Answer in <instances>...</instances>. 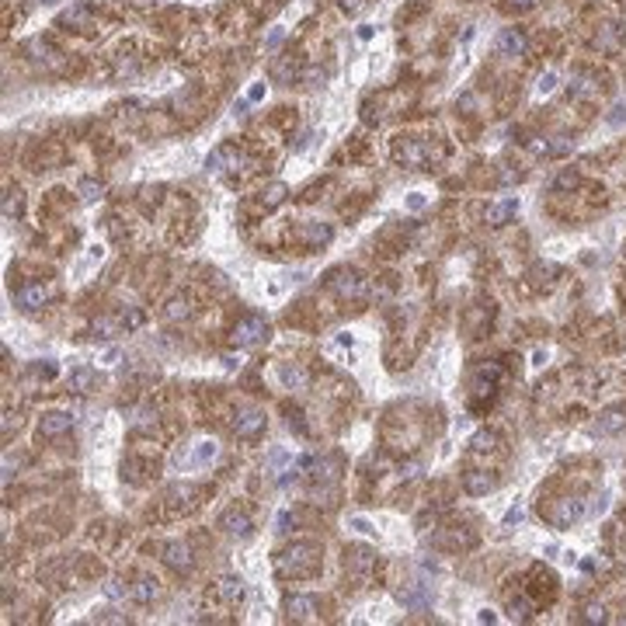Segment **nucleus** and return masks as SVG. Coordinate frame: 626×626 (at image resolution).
Returning <instances> with one entry per match:
<instances>
[{
  "label": "nucleus",
  "instance_id": "obj_30",
  "mask_svg": "<svg viewBox=\"0 0 626 626\" xmlns=\"http://www.w3.org/2000/svg\"><path fill=\"white\" fill-rule=\"evenodd\" d=\"M578 184H581V178H578V171H571V168H564L557 178L550 181V188H553V191H574Z\"/></svg>",
  "mask_w": 626,
  "mask_h": 626
},
{
  "label": "nucleus",
  "instance_id": "obj_22",
  "mask_svg": "<svg viewBox=\"0 0 626 626\" xmlns=\"http://www.w3.org/2000/svg\"><path fill=\"white\" fill-rule=\"evenodd\" d=\"M219 456V446L212 442V439H202V442H195V449H191V459H188V466H209L212 459Z\"/></svg>",
  "mask_w": 626,
  "mask_h": 626
},
{
  "label": "nucleus",
  "instance_id": "obj_19",
  "mask_svg": "<svg viewBox=\"0 0 626 626\" xmlns=\"http://www.w3.org/2000/svg\"><path fill=\"white\" fill-rule=\"evenodd\" d=\"M515 212H519V198H501V202H494V205L487 209V223H491V226H505Z\"/></svg>",
  "mask_w": 626,
  "mask_h": 626
},
{
  "label": "nucleus",
  "instance_id": "obj_8",
  "mask_svg": "<svg viewBox=\"0 0 626 626\" xmlns=\"http://www.w3.org/2000/svg\"><path fill=\"white\" fill-rule=\"evenodd\" d=\"M161 553H164V564H168L171 571H178V574L181 571L188 574L191 564H195V560H191V546H188V543H178V539H175V543H164Z\"/></svg>",
  "mask_w": 626,
  "mask_h": 626
},
{
  "label": "nucleus",
  "instance_id": "obj_51",
  "mask_svg": "<svg viewBox=\"0 0 626 626\" xmlns=\"http://www.w3.org/2000/svg\"><path fill=\"white\" fill-rule=\"evenodd\" d=\"M522 175L519 171H501V184H512V181H519Z\"/></svg>",
  "mask_w": 626,
  "mask_h": 626
},
{
  "label": "nucleus",
  "instance_id": "obj_38",
  "mask_svg": "<svg viewBox=\"0 0 626 626\" xmlns=\"http://www.w3.org/2000/svg\"><path fill=\"white\" fill-rule=\"evenodd\" d=\"M553 88H557V74H553V70H546V74L539 77L536 90H539V94H550V90H553Z\"/></svg>",
  "mask_w": 626,
  "mask_h": 626
},
{
  "label": "nucleus",
  "instance_id": "obj_27",
  "mask_svg": "<svg viewBox=\"0 0 626 626\" xmlns=\"http://www.w3.org/2000/svg\"><path fill=\"white\" fill-rule=\"evenodd\" d=\"M157 595H161V588H157V581H154V578H140V581L132 585V599H136L140 606H150Z\"/></svg>",
  "mask_w": 626,
  "mask_h": 626
},
{
  "label": "nucleus",
  "instance_id": "obj_2",
  "mask_svg": "<svg viewBox=\"0 0 626 626\" xmlns=\"http://www.w3.org/2000/svg\"><path fill=\"white\" fill-rule=\"evenodd\" d=\"M265 334H268L265 317L251 313V317H240V320L233 324V331H230V345H233V348H251V345L265 341Z\"/></svg>",
  "mask_w": 626,
  "mask_h": 626
},
{
  "label": "nucleus",
  "instance_id": "obj_50",
  "mask_svg": "<svg viewBox=\"0 0 626 626\" xmlns=\"http://www.w3.org/2000/svg\"><path fill=\"white\" fill-rule=\"evenodd\" d=\"M118 362V348H108L104 355H101V365H115Z\"/></svg>",
  "mask_w": 626,
  "mask_h": 626
},
{
  "label": "nucleus",
  "instance_id": "obj_7",
  "mask_svg": "<svg viewBox=\"0 0 626 626\" xmlns=\"http://www.w3.org/2000/svg\"><path fill=\"white\" fill-rule=\"evenodd\" d=\"M219 529H223L230 539H251V533H254V522H251V515H247V512L230 508V512H223Z\"/></svg>",
  "mask_w": 626,
  "mask_h": 626
},
{
  "label": "nucleus",
  "instance_id": "obj_24",
  "mask_svg": "<svg viewBox=\"0 0 626 626\" xmlns=\"http://www.w3.org/2000/svg\"><path fill=\"white\" fill-rule=\"evenodd\" d=\"M60 25H67V28H77V32H88L90 25V7L88 4H74L63 18H60Z\"/></svg>",
  "mask_w": 626,
  "mask_h": 626
},
{
  "label": "nucleus",
  "instance_id": "obj_9",
  "mask_svg": "<svg viewBox=\"0 0 626 626\" xmlns=\"http://www.w3.org/2000/svg\"><path fill=\"white\" fill-rule=\"evenodd\" d=\"M46 299H49V289L39 285V282H32V285H25V289L14 292V306H18V310H28V313H32V310H42Z\"/></svg>",
  "mask_w": 626,
  "mask_h": 626
},
{
  "label": "nucleus",
  "instance_id": "obj_25",
  "mask_svg": "<svg viewBox=\"0 0 626 626\" xmlns=\"http://www.w3.org/2000/svg\"><path fill=\"white\" fill-rule=\"evenodd\" d=\"M191 498H198V491L195 487H188V484H181V487H171L168 491V501H171V508L175 512H188V508H195V501Z\"/></svg>",
  "mask_w": 626,
  "mask_h": 626
},
{
  "label": "nucleus",
  "instance_id": "obj_39",
  "mask_svg": "<svg viewBox=\"0 0 626 626\" xmlns=\"http://www.w3.org/2000/svg\"><path fill=\"white\" fill-rule=\"evenodd\" d=\"M348 526H352L355 533H362V536H372V533H376V529H372V526H369L362 515H352V519H348Z\"/></svg>",
  "mask_w": 626,
  "mask_h": 626
},
{
  "label": "nucleus",
  "instance_id": "obj_54",
  "mask_svg": "<svg viewBox=\"0 0 626 626\" xmlns=\"http://www.w3.org/2000/svg\"><path fill=\"white\" fill-rule=\"evenodd\" d=\"M278 42H282V28H275L268 35V46H278Z\"/></svg>",
  "mask_w": 626,
  "mask_h": 626
},
{
  "label": "nucleus",
  "instance_id": "obj_12",
  "mask_svg": "<svg viewBox=\"0 0 626 626\" xmlns=\"http://www.w3.org/2000/svg\"><path fill=\"white\" fill-rule=\"evenodd\" d=\"M285 613H289V620H296V623H313V620H317V602H313L310 595H289Z\"/></svg>",
  "mask_w": 626,
  "mask_h": 626
},
{
  "label": "nucleus",
  "instance_id": "obj_14",
  "mask_svg": "<svg viewBox=\"0 0 626 626\" xmlns=\"http://www.w3.org/2000/svg\"><path fill=\"white\" fill-rule=\"evenodd\" d=\"M212 595L233 606V602H240V599H244V581H240L237 574H226V578H219V581L212 585Z\"/></svg>",
  "mask_w": 626,
  "mask_h": 626
},
{
  "label": "nucleus",
  "instance_id": "obj_36",
  "mask_svg": "<svg viewBox=\"0 0 626 626\" xmlns=\"http://www.w3.org/2000/svg\"><path fill=\"white\" fill-rule=\"evenodd\" d=\"M60 369H56V362H42V365H32V376L35 379H53Z\"/></svg>",
  "mask_w": 626,
  "mask_h": 626
},
{
  "label": "nucleus",
  "instance_id": "obj_6",
  "mask_svg": "<svg viewBox=\"0 0 626 626\" xmlns=\"http://www.w3.org/2000/svg\"><path fill=\"white\" fill-rule=\"evenodd\" d=\"M585 501L581 498H564V501H557V508L550 512V522L557 526V529H567V526H574V522H581L585 519Z\"/></svg>",
  "mask_w": 626,
  "mask_h": 626
},
{
  "label": "nucleus",
  "instance_id": "obj_37",
  "mask_svg": "<svg viewBox=\"0 0 626 626\" xmlns=\"http://www.w3.org/2000/svg\"><path fill=\"white\" fill-rule=\"evenodd\" d=\"M150 425H157V414H154V411H136L132 428H150Z\"/></svg>",
  "mask_w": 626,
  "mask_h": 626
},
{
  "label": "nucleus",
  "instance_id": "obj_5",
  "mask_svg": "<svg viewBox=\"0 0 626 626\" xmlns=\"http://www.w3.org/2000/svg\"><path fill=\"white\" fill-rule=\"evenodd\" d=\"M331 289L341 296V299H362L365 296V278L355 268H338L331 275Z\"/></svg>",
  "mask_w": 626,
  "mask_h": 626
},
{
  "label": "nucleus",
  "instance_id": "obj_15",
  "mask_svg": "<svg viewBox=\"0 0 626 626\" xmlns=\"http://www.w3.org/2000/svg\"><path fill=\"white\" fill-rule=\"evenodd\" d=\"M498 53H501V56H522V53H526V35H522V28H505V32L498 35Z\"/></svg>",
  "mask_w": 626,
  "mask_h": 626
},
{
  "label": "nucleus",
  "instance_id": "obj_29",
  "mask_svg": "<svg viewBox=\"0 0 626 626\" xmlns=\"http://www.w3.org/2000/svg\"><path fill=\"white\" fill-rule=\"evenodd\" d=\"M21 205H25L21 191H18V188H7V195H4V219H18V216H21Z\"/></svg>",
  "mask_w": 626,
  "mask_h": 626
},
{
  "label": "nucleus",
  "instance_id": "obj_3",
  "mask_svg": "<svg viewBox=\"0 0 626 626\" xmlns=\"http://www.w3.org/2000/svg\"><path fill=\"white\" fill-rule=\"evenodd\" d=\"M501 376H505V369H501L498 362H480V365L473 369V383H470L473 397H491V393L498 390Z\"/></svg>",
  "mask_w": 626,
  "mask_h": 626
},
{
  "label": "nucleus",
  "instance_id": "obj_55",
  "mask_svg": "<svg viewBox=\"0 0 626 626\" xmlns=\"http://www.w3.org/2000/svg\"><path fill=\"white\" fill-rule=\"evenodd\" d=\"M358 39H372V25H362V28H358Z\"/></svg>",
  "mask_w": 626,
  "mask_h": 626
},
{
  "label": "nucleus",
  "instance_id": "obj_18",
  "mask_svg": "<svg viewBox=\"0 0 626 626\" xmlns=\"http://www.w3.org/2000/svg\"><path fill=\"white\" fill-rule=\"evenodd\" d=\"M463 487H466L470 494H491V491L498 487V477H491V473H484V470H470V473L463 477Z\"/></svg>",
  "mask_w": 626,
  "mask_h": 626
},
{
  "label": "nucleus",
  "instance_id": "obj_28",
  "mask_svg": "<svg viewBox=\"0 0 626 626\" xmlns=\"http://www.w3.org/2000/svg\"><path fill=\"white\" fill-rule=\"evenodd\" d=\"M285 191H289V188H285L282 181H271L268 188L261 191V205H265V209H275V205H282V202H285Z\"/></svg>",
  "mask_w": 626,
  "mask_h": 626
},
{
  "label": "nucleus",
  "instance_id": "obj_35",
  "mask_svg": "<svg viewBox=\"0 0 626 626\" xmlns=\"http://www.w3.org/2000/svg\"><path fill=\"white\" fill-rule=\"evenodd\" d=\"M118 327H122V324H118V320H108V317L94 320V334H101V338H111V334H115Z\"/></svg>",
  "mask_w": 626,
  "mask_h": 626
},
{
  "label": "nucleus",
  "instance_id": "obj_43",
  "mask_svg": "<svg viewBox=\"0 0 626 626\" xmlns=\"http://www.w3.org/2000/svg\"><path fill=\"white\" fill-rule=\"evenodd\" d=\"M14 470H18V459H11V456H4V484H11V477H14Z\"/></svg>",
  "mask_w": 626,
  "mask_h": 626
},
{
  "label": "nucleus",
  "instance_id": "obj_1",
  "mask_svg": "<svg viewBox=\"0 0 626 626\" xmlns=\"http://www.w3.org/2000/svg\"><path fill=\"white\" fill-rule=\"evenodd\" d=\"M317 567H320V546L306 543V539L285 546L275 560V571L282 578H310V574H317Z\"/></svg>",
  "mask_w": 626,
  "mask_h": 626
},
{
  "label": "nucleus",
  "instance_id": "obj_13",
  "mask_svg": "<svg viewBox=\"0 0 626 626\" xmlns=\"http://www.w3.org/2000/svg\"><path fill=\"white\" fill-rule=\"evenodd\" d=\"M626 428V407L623 404H613L599 414V435H616Z\"/></svg>",
  "mask_w": 626,
  "mask_h": 626
},
{
  "label": "nucleus",
  "instance_id": "obj_32",
  "mask_svg": "<svg viewBox=\"0 0 626 626\" xmlns=\"http://www.w3.org/2000/svg\"><path fill=\"white\" fill-rule=\"evenodd\" d=\"M118 324H122L125 331H136V327L143 324V310H136V306H125V310L118 313Z\"/></svg>",
  "mask_w": 626,
  "mask_h": 626
},
{
  "label": "nucleus",
  "instance_id": "obj_17",
  "mask_svg": "<svg viewBox=\"0 0 626 626\" xmlns=\"http://www.w3.org/2000/svg\"><path fill=\"white\" fill-rule=\"evenodd\" d=\"M195 313V303H191V296L188 292H181V296H171L168 299V306H164V320H171V324H178V320H188Z\"/></svg>",
  "mask_w": 626,
  "mask_h": 626
},
{
  "label": "nucleus",
  "instance_id": "obj_44",
  "mask_svg": "<svg viewBox=\"0 0 626 626\" xmlns=\"http://www.w3.org/2000/svg\"><path fill=\"white\" fill-rule=\"evenodd\" d=\"M606 508H609V494H599V498H595V505H592V515H602Z\"/></svg>",
  "mask_w": 626,
  "mask_h": 626
},
{
  "label": "nucleus",
  "instance_id": "obj_31",
  "mask_svg": "<svg viewBox=\"0 0 626 626\" xmlns=\"http://www.w3.org/2000/svg\"><path fill=\"white\" fill-rule=\"evenodd\" d=\"M470 446H473V452H491V449L498 446V432H477L470 439Z\"/></svg>",
  "mask_w": 626,
  "mask_h": 626
},
{
  "label": "nucleus",
  "instance_id": "obj_11",
  "mask_svg": "<svg viewBox=\"0 0 626 626\" xmlns=\"http://www.w3.org/2000/svg\"><path fill=\"white\" fill-rule=\"evenodd\" d=\"M428 157H432V150H428L425 143H418V140H407L404 147H397V161H400L404 168H425Z\"/></svg>",
  "mask_w": 626,
  "mask_h": 626
},
{
  "label": "nucleus",
  "instance_id": "obj_53",
  "mask_svg": "<svg viewBox=\"0 0 626 626\" xmlns=\"http://www.w3.org/2000/svg\"><path fill=\"white\" fill-rule=\"evenodd\" d=\"M341 11H348V14H355V11H358V0H341Z\"/></svg>",
  "mask_w": 626,
  "mask_h": 626
},
{
  "label": "nucleus",
  "instance_id": "obj_20",
  "mask_svg": "<svg viewBox=\"0 0 626 626\" xmlns=\"http://www.w3.org/2000/svg\"><path fill=\"white\" fill-rule=\"evenodd\" d=\"M70 390L74 393H90L94 390V383H97V372L94 369H88V365H77V369H70Z\"/></svg>",
  "mask_w": 626,
  "mask_h": 626
},
{
  "label": "nucleus",
  "instance_id": "obj_47",
  "mask_svg": "<svg viewBox=\"0 0 626 626\" xmlns=\"http://www.w3.org/2000/svg\"><path fill=\"white\" fill-rule=\"evenodd\" d=\"M261 97H265V84H254L247 90V101H261Z\"/></svg>",
  "mask_w": 626,
  "mask_h": 626
},
{
  "label": "nucleus",
  "instance_id": "obj_33",
  "mask_svg": "<svg viewBox=\"0 0 626 626\" xmlns=\"http://www.w3.org/2000/svg\"><path fill=\"white\" fill-rule=\"evenodd\" d=\"M508 609H512V620H529L536 606H533L526 595H519V599H512V606H508Z\"/></svg>",
  "mask_w": 626,
  "mask_h": 626
},
{
  "label": "nucleus",
  "instance_id": "obj_48",
  "mask_svg": "<svg viewBox=\"0 0 626 626\" xmlns=\"http://www.w3.org/2000/svg\"><path fill=\"white\" fill-rule=\"evenodd\" d=\"M299 418H303V414H289V428H296V432L303 435V432H306V425H303Z\"/></svg>",
  "mask_w": 626,
  "mask_h": 626
},
{
  "label": "nucleus",
  "instance_id": "obj_21",
  "mask_svg": "<svg viewBox=\"0 0 626 626\" xmlns=\"http://www.w3.org/2000/svg\"><path fill=\"white\" fill-rule=\"evenodd\" d=\"M226 164H230V168H237V164H240V154H237L233 147H219V150H212V154H209V161H205V168H209V171H226Z\"/></svg>",
  "mask_w": 626,
  "mask_h": 626
},
{
  "label": "nucleus",
  "instance_id": "obj_46",
  "mask_svg": "<svg viewBox=\"0 0 626 626\" xmlns=\"http://www.w3.org/2000/svg\"><path fill=\"white\" fill-rule=\"evenodd\" d=\"M623 118H626V104H616V108H613V115H609V122H613V125H620Z\"/></svg>",
  "mask_w": 626,
  "mask_h": 626
},
{
  "label": "nucleus",
  "instance_id": "obj_26",
  "mask_svg": "<svg viewBox=\"0 0 626 626\" xmlns=\"http://www.w3.org/2000/svg\"><path fill=\"white\" fill-rule=\"evenodd\" d=\"M345 557H348V567H352V574H355V578H362V574L372 567V553H369L365 546H352Z\"/></svg>",
  "mask_w": 626,
  "mask_h": 626
},
{
  "label": "nucleus",
  "instance_id": "obj_16",
  "mask_svg": "<svg viewBox=\"0 0 626 626\" xmlns=\"http://www.w3.org/2000/svg\"><path fill=\"white\" fill-rule=\"evenodd\" d=\"M278 379H282V386H285V390H292V393H303V390L310 386L306 369H303V365H296V362H292V365H282V369H278Z\"/></svg>",
  "mask_w": 626,
  "mask_h": 626
},
{
  "label": "nucleus",
  "instance_id": "obj_34",
  "mask_svg": "<svg viewBox=\"0 0 626 626\" xmlns=\"http://www.w3.org/2000/svg\"><path fill=\"white\" fill-rule=\"evenodd\" d=\"M104 195V184L101 181H81V198L84 202H97Z\"/></svg>",
  "mask_w": 626,
  "mask_h": 626
},
{
  "label": "nucleus",
  "instance_id": "obj_10",
  "mask_svg": "<svg viewBox=\"0 0 626 626\" xmlns=\"http://www.w3.org/2000/svg\"><path fill=\"white\" fill-rule=\"evenodd\" d=\"M74 428V418L63 414V411H53V414H42L39 421V439H60Z\"/></svg>",
  "mask_w": 626,
  "mask_h": 626
},
{
  "label": "nucleus",
  "instance_id": "obj_40",
  "mask_svg": "<svg viewBox=\"0 0 626 626\" xmlns=\"http://www.w3.org/2000/svg\"><path fill=\"white\" fill-rule=\"evenodd\" d=\"M585 620H588V623H606V609H602V606H588V609H585Z\"/></svg>",
  "mask_w": 626,
  "mask_h": 626
},
{
  "label": "nucleus",
  "instance_id": "obj_45",
  "mask_svg": "<svg viewBox=\"0 0 626 626\" xmlns=\"http://www.w3.org/2000/svg\"><path fill=\"white\" fill-rule=\"evenodd\" d=\"M522 515H526L522 508H512V512L505 515V526H519V522H522Z\"/></svg>",
  "mask_w": 626,
  "mask_h": 626
},
{
  "label": "nucleus",
  "instance_id": "obj_42",
  "mask_svg": "<svg viewBox=\"0 0 626 626\" xmlns=\"http://www.w3.org/2000/svg\"><path fill=\"white\" fill-rule=\"evenodd\" d=\"M425 202H428V198H425L421 191H414V195L407 198V209H411V212H418V209H425Z\"/></svg>",
  "mask_w": 626,
  "mask_h": 626
},
{
  "label": "nucleus",
  "instance_id": "obj_49",
  "mask_svg": "<svg viewBox=\"0 0 626 626\" xmlns=\"http://www.w3.org/2000/svg\"><path fill=\"white\" fill-rule=\"evenodd\" d=\"M104 592H108L111 599H118V595H122L125 588H122V581H108V588H104Z\"/></svg>",
  "mask_w": 626,
  "mask_h": 626
},
{
  "label": "nucleus",
  "instance_id": "obj_41",
  "mask_svg": "<svg viewBox=\"0 0 626 626\" xmlns=\"http://www.w3.org/2000/svg\"><path fill=\"white\" fill-rule=\"evenodd\" d=\"M289 526H292V512H282L275 519V533H289Z\"/></svg>",
  "mask_w": 626,
  "mask_h": 626
},
{
  "label": "nucleus",
  "instance_id": "obj_23",
  "mask_svg": "<svg viewBox=\"0 0 626 626\" xmlns=\"http://www.w3.org/2000/svg\"><path fill=\"white\" fill-rule=\"evenodd\" d=\"M331 237H334L331 223H310V226H303V240L310 247H324V244H331Z\"/></svg>",
  "mask_w": 626,
  "mask_h": 626
},
{
  "label": "nucleus",
  "instance_id": "obj_4",
  "mask_svg": "<svg viewBox=\"0 0 626 626\" xmlns=\"http://www.w3.org/2000/svg\"><path fill=\"white\" fill-rule=\"evenodd\" d=\"M265 432V411L258 407H240L233 414V435L237 439H258Z\"/></svg>",
  "mask_w": 626,
  "mask_h": 626
},
{
  "label": "nucleus",
  "instance_id": "obj_52",
  "mask_svg": "<svg viewBox=\"0 0 626 626\" xmlns=\"http://www.w3.org/2000/svg\"><path fill=\"white\" fill-rule=\"evenodd\" d=\"M533 4H536V0H512V7H515V11H529Z\"/></svg>",
  "mask_w": 626,
  "mask_h": 626
}]
</instances>
